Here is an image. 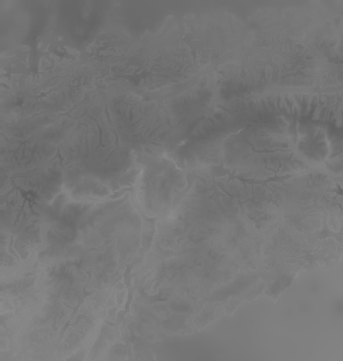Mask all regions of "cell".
Instances as JSON below:
<instances>
[{
  "label": "cell",
  "mask_w": 343,
  "mask_h": 361,
  "mask_svg": "<svg viewBox=\"0 0 343 361\" xmlns=\"http://www.w3.org/2000/svg\"><path fill=\"white\" fill-rule=\"evenodd\" d=\"M130 194H131V201L134 203L135 209L138 210L139 216L142 219V241H141V250L137 255V258L139 259V262L144 259L146 254L151 250V245H153V241H154V236H156V229H157V222H158V217H149L146 214V212L143 210V207L141 206V203L137 198V188L135 187H131L130 190Z\"/></svg>",
  "instance_id": "1"
}]
</instances>
